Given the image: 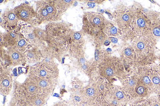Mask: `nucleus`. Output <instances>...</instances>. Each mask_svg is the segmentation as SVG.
<instances>
[{
	"label": "nucleus",
	"instance_id": "1",
	"mask_svg": "<svg viewBox=\"0 0 160 106\" xmlns=\"http://www.w3.org/2000/svg\"><path fill=\"white\" fill-rule=\"evenodd\" d=\"M69 25L63 22H52L46 27V41L48 46L56 52L65 51L69 47Z\"/></svg>",
	"mask_w": 160,
	"mask_h": 106
},
{
	"label": "nucleus",
	"instance_id": "2",
	"mask_svg": "<svg viewBox=\"0 0 160 106\" xmlns=\"http://www.w3.org/2000/svg\"><path fill=\"white\" fill-rule=\"evenodd\" d=\"M133 7V16L129 27V38L133 39L136 36H144L156 45V39L152 33L150 20L146 11L139 4L135 5Z\"/></svg>",
	"mask_w": 160,
	"mask_h": 106
},
{
	"label": "nucleus",
	"instance_id": "3",
	"mask_svg": "<svg viewBox=\"0 0 160 106\" xmlns=\"http://www.w3.org/2000/svg\"><path fill=\"white\" fill-rule=\"evenodd\" d=\"M131 45L136 55L135 67L152 65L158 59L156 45L148 38L136 36L132 39Z\"/></svg>",
	"mask_w": 160,
	"mask_h": 106
},
{
	"label": "nucleus",
	"instance_id": "4",
	"mask_svg": "<svg viewBox=\"0 0 160 106\" xmlns=\"http://www.w3.org/2000/svg\"><path fill=\"white\" fill-rule=\"evenodd\" d=\"M36 12L39 21L50 22L60 20L64 13L60 8L57 0L38 1Z\"/></svg>",
	"mask_w": 160,
	"mask_h": 106
},
{
	"label": "nucleus",
	"instance_id": "5",
	"mask_svg": "<svg viewBox=\"0 0 160 106\" xmlns=\"http://www.w3.org/2000/svg\"><path fill=\"white\" fill-rule=\"evenodd\" d=\"M125 90L134 101L146 99L152 95L148 90L139 78L134 70L126 77Z\"/></svg>",
	"mask_w": 160,
	"mask_h": 106
},
{
	"label": "nucleus",
	"instance_id": "6",
	"mask_svg": "<svg viewBox=\"0 0 160 106\" xmlns=\"http://www.w3.org/2000/svg\"><path fill=\"white\" fill-rule=\"evenodd\" d=\"M106 20L103 15L92 12L85 13L83 16L82 30L85 34L94 36L104 28Z\"/></svg>",
	"mask_w": 160,
	"mask_h": 106
},
{
	"label": "nucleus",
	"instance_id": "7",
	"mask_svg": "<svg viewBox=\"0 0 160 106\" xmlns=\"http://www.w3.org/2000/svg\"><path fill=\"white\" fill-rule=\"evenodd\" d=\"M134 13L133 6L128 7L124 5H118L113 13L115 22L123 33L127 36Z\"/></svg>",
	"mask_w": 160,
	"mask_h": 106
},
{
	"label": "nucleus",
	"instance_id": "8",
	"mask_svg": "<svg viewBox=\"0 0 160 106\" xmlns=\"http://www.w3.org/2000/svg\"><path fill=\"white\" fill-rule=\"evenodd\" d=\"M13 10L18 20L30 23L38 19L36 11L27 4H22L15 7Z\"/></svg>",
	"mask_w": 160,
	"mask_h": 106
},
{
	"label": "nucleus",
	"instance_id": "9",
	"mask_svg": "<svg viewBox=\"0 0 160 106\" xmlns=\"http://www.w3.org/2000/svg\"><path fill=\"white\" fill-rule=\"evenodd\" d=\"M100 70L104 72L107 76H111L118 70H124L122 62L117 58H108L102 62L100 66Z\"/></svg>",
	"mask_w": 160,
	"mask_h": 106
},
{
	"label": "nucleus",
	"instance_id": "10",
	"mask_svg": "<svg viewBox=\"0 0 160 106\" xmlns=\"http://www.w3.org/2000/svg\"><path fill=\"white\" fill-rule=\"evenodd\" d=\"M139 78L146 86L151 94H156L155 87L149 79L145 66L133 67Z\"/></svg>",
	"mask_w": 160,
	"mask_h": 106
},
{
	"label": "nucleus",
	"instance_id": "11",
	"mask_svg": "<svg viewBox=\"0 0 160 106\" xmlns=\"http://www.w3.org/2000/svg\"><path fill=\"white\" fill-rule=\"evenodd\" d=\"M146 13L150 19L152 33L156 38L160 39V12L148 10Z\"/></svg>",
	"mask_w": 160,
	"mask_h": 106
},
{
	"label": "nucleus",
	"instance_id": "12",
	"mask_svg": "<svg viewBox=\"0 0 160 106\" xmlns=\"http://www.w3.org/2000/svg\"><path fill=\"white\" fill-rule=\"evenodd\" d=\"M2 16V24L3 27L9 30L16 28L18 20L16 16L13 9L6 10L3 13Z\"/></svg>",
	"mask_w": 160,
	"mask_h": 106
},
{
	"label": "nucleus",
	"instance_id": "13",
	"mask_svg": "<svg viewBox=\"0 0 160 106\" xmlns=\"http://www.w3.org/2000/svg\"><path fill=\"white\" fill-rule=\"evenodd\" d=\"M148 76L154 85L156 94H160V76L151 65L146 66Z\"/></svg>",
	"mask_w": 160,
	"mask_h": 106
},
{
	"label": "nucleus",
	"instance_id": "14",
	"mask_svg": "<svg viewBox=\"0 0 160 106\" xmlns=\"http://www.w3.org/2000/svg\"><path fill=\"white\" fill-rule=\"evenodd\" d=\"M103 31L108 37H119L123 35L122 30L117 28L113 23L108 20H106Z\"/></svg>",
	"mask_w": 160,
	"mask_h": 106
},
{
	"label": "nucleus",
	"instance_id": "15",
	"mask_svg": "<svg viewBox=\"0 0 160 106\" xmlns=\"http://www.w3.org/2000/svg\"><path fill=\"white\" fill-rule=\"evenodd\" d=\"M12 79L10 76L4 73L1 75L0 90L3 94H8L12 86Z\"/></svg>",
	"mask_w": 160,
	"mask_h": 106
},
{
	"label": "nucleus",
	"instance_id": "16",
	"mask_svg": "<svg viewBox=\"0 0 160 106\" xmlns=\"http://www.w3.org/2000/svg\"><path fill=\"white\" fill-rule=\"evenodd\" d=\"M9 54L12 63L15 65L20 64L24 61V55L18 50L14 49L10 50Z\"/></svg>",
	"mask_w": 160,
	"mask_h": 106
},
{
	"label": "nucleus",
	"instance_id": "17",
	"mask_svg": "<svg viewBox=\"0 0 160 106\" xmlns=\"http://www.w3.org/2000/svg\"><path fill=\"white\" fill-rule=\"evenodd\" d=\"M95 43L97 45H102L105 41L108 39V36L103 31L96 34L94 36Z\"/></svg>",
	"mask_w": 160,
	"mask_h": 106
},
{
	"label": "nucleus",
	"instance_id": "18",
	"mask_svg": "<svg viewBox=\"0 0 160 106\" xmlns=\"http://www.w3.org/2000/svg\"><path fill=\"white\" fill-rule=\"evenodd\" d=\"M33 33L35 38L40 41H46L47 34L45 30L41 29L34 28L33 29Z\"/></svg>",
	"mask_w": 160,
	"mask_h": 106
},
{
	"label": "nucleus",
	"instance_id": "19",
	"mask_svg": "<svg viewBox=\"0 0 160 106\" xmlns=\"http://www.w3.org/2000/svg\"><path fill=\"white\" fill-rule=\"evenodd\" d=\"M146 99L150 106H160V101L157 94H152Z\"/></svg>",
	"mask_w": 160,
	"mask_h": 106
},
{
	"label": "nucleus",
	"instance_id": "20",
	"mask_svg": "<svg viewBox=\"0 0 160 106\" xmlns=\"http://www.w3.org/2000/svg\"><path fill=\"white\" fill-rule=\"evenodd\" d=\"M38 53L32 49L26 51L25 53L26 58L30 62H35L38 58Z\"/></svg>",
	"mask_w": 160,
	"mask_h": 106
},
{
	"label": "nucleus",
	"instance_id": "21",
	"mask_svg": "<svg viewBox=\"0 0 160 106\" xmlns=\"http://www.w3.org/2000/svg\"><path fill=\"white\" fill-rule=\"evenodd\" d=\"M131 106H150L146 99H141L134 101Z\"/></svg>",
	"mask_w": 160,
	"mask_h": 106
},
{
	"label": "nucleus",
	"instance_id": "22",
	"mask_svg": "<svg viewBox=\"0 0 160 106\" xmlns=\"http://www.w3.org/2000/svg\"><path fill=\"white\" fill-rule=\"evenodd\" d=\"M28 91L31 94H34L38 91V86L34 83H29L27 86Z\"/></svg>",
	"mask_w": 160,
	"mask_h": 106
},
{
	"label": "nucleus",
	"instance_id": "23",
	"mask_svg": "<svg viewBox=\"0 0 160 106\" xmlns=\"http://www.w3.org/2000/svg\"><path fill=\"white\" fill-rule=\"evenodd\" d=\"M38 83L40 87L42 88H46L49 85H48V82H47L46 80L44 79H41L40 80Z\"/></svg>",
	"mask_w": 160,
	"mask_h": 106
},
{
	"label": "nucleus",
	"instance_id": "24",
	"mask_svg": "<svg viewBox=\"0 0 160 106\" xmlns=\"http://www.w3.org/2000/svg\"><path fill=\"white\" fill-rule=\"evenodd\" d=\"M151 66L153 69L158 72L160 76V63L159 64L154 63L151 65Z\"/></svg>",
	"mask_w": 160,
	"mask_h": 106
},
{
	"label": "nucleus",
	"instance_id": "25",
	"mask_svg": "<svg viewBox=\"0 0 160 106\" xmlns=\"http://www.w3.org/2000/svg\"><path fill=\"white\" fill-rule=\"evenodd\" d=\"M94 90L91 87L88 88L87 90V93L89 96H92L94 94Z\"/></svg>",
	"mask_w": 160,
	"mask_h": 106
},
{
	"label": "nucleus",
	"instance_id": "26",
	"mask_svg": "<svg viewBox=\"0 0 160 106\" xmlns=\"http://www.w3.org/2000/svg\"><path fill=\"white\" fill-rule=\"evenodd\" d=\"M88 5L89 7H92L95 6V4L92 2H90L88 3Z\"/></svg>",
	"mask_w": 160,
	"mask_h": 106
},
{
	"label": "nucleus",
	"instance_id": "27",
	"mask_svg": "<svg viewBox=\"0 0 160 106\" xmlns=\"http://www.w3.org/2000/svg\"><path fill=\"white\" fill-rule=\"evenodd\" d=\"M110 40L113 43H116L118 41L117 39L114 37H111Z\"/></svg>",
	"mask_w": 160,
	"mask_h": 106
},
{
	"label": "nucleus",
	"instance_id": "28",
	"mask_svg": "<svg viewBox=\"0 0 160 106\" xmlns=\"http://www.w3.org/2000/svg\"><path fill=\"white\" fill-rule=\"evenodd\" d=\"M110 43V41L108 39L105 41L104 44L105 46H108L109 44Z\"/></svg>",
	"mask_w": 160,
	"mask_h": 106
},
{
	"label": "nucleus",
	"instance_id": "29",
	"mask_svg": "<svg viewBox=\"0 0 160 106\" xmlns=\"http://www.w3.org/2000/svg\"><path fill=\"white\" fill-rule=\"evenodd\" d=\"M157 57L158 59L159 60L160 62V54H158V55H157Z\"/></svg>",
	"mask_w": 160,
	"mask_h": 106
},
{
	"label": "nucleus",
	"instance_id": "30",
	"mask_svg": "<svg viewBox=\"0 0 160 106\" xmlns=\"http://www.w3.org/2000/svg\"><path fill=\"white\" fill-rule=\"evenodd\" d=\"M157 95H158V97H159V99L160 101V94H158Z\"/></svg>",
	"mask_w": 160,
	"mask_h": 106
},
{
	"label": "nucleus",
	"instance_id": "31",
	"mask_svg": "<svg viewBox=\"0 0 160 106\" xmlns=\"http://www.w3.org/2000/svg\"><path fill=\"white\" fill-rule=\"evenodd\" d=\"M109 106L107 105V106Z\"/></svg>",
	"mask_w": 160,
	"mask_h": 106
}]
</instances>
